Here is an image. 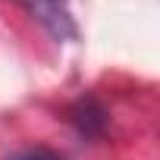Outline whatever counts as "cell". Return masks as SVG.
Listing matches in <instances>:
<instances>
[{"instance_id":"obj_2","label":"cell","mask_w":160,"mask_h":160,"mask_svg":"<svg viewBox=\"0 0 160 160\" xmlns=\"http://www.w3.org/2000/svg\"><path fill=\"white\" fill-rule=\"evenodd\" d=\"M10 160H63V157H60V154H53V151L35 148V151H19V154H13Z\"/></svg>"},{"instance_id":"obj_1","label":"cell","mask_w":160,"mask_h":160,"mask_svg":"<svg viewBox=\"0 0 160 160\" xmlns=\"http://www.w3.org/2000/svg\"><path fill=\"white\" fill-rule=\"evenodd\" d=\"M72 122L82 129L85 135H94V132H101V126H104V110H101L94 101H82V104L72 110Z\"/></svg>"}]
</instances>
